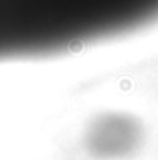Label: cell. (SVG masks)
Wrapping results in <instances>:
<instances>
[{"instance_id": "cell-1", "label": "cell", "mask_w": 158, "mask_h": 160, "mask_svg": "<svg viewBox=\"0 0 158 160\" xmlns=\"http://www.w3.org/2000/svg\"><path fill=\"white\" fill-rule=\"evenodd\" d=\"M158 21V0H0V63L52 58Z\"/></svg>"}]
</instances>
